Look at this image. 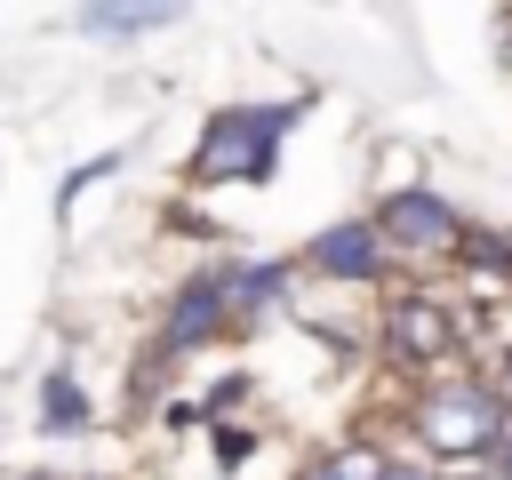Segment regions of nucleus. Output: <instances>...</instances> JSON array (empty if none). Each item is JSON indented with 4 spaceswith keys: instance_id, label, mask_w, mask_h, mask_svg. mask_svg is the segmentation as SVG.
<instances>
[{
    "instance_id": "1",
    "label": "nucleus",
    "mask_w": 512,
    "mask_h": 480,
    "mask_svg": "<svg viewBox=\"0 0 512 480\" xmlns=\"http://www.w3.org/2000/svg\"><path fill=\"white\" fill-rule=\"evenodd\" d=\"M296 112L304 104H232V112H216L208 120V136H200V152H192V176L200 184H264L272 176V160H280V136L296 128Z\"/></svg>"
},
{
    "instance_id": "2",
    "label": "nucleus",
    "mask_w": 512,
    "mask_h": 480,
    "mask_svg": "<svg viewBox=\"0 0 512 480\" xmlns=\"http://www.w3.org/2000/svg\"><path fill=\"white\" fill-rule=\"evenodd\" d=\"M504 392L496 384H472V376H456V384H432L424 400H416V440L432 448V456H496V440H504Z\"/></svg>"
},
{
    "instance_id": "3",
    "label": "nucleus",
    "mask_w": 512,
    "mask_h": 480,
    "mask_svg": "<svg viewBox=\"0 0 512 480\" xmlns=\"http://www.w3.org/2000/svg\"><path fill=\"white\" fill-rule=\"evenodd\" d=\"M376 336H384V352H392V360L424 368V360H448V352H456V312H448L440 296H392Z\"/></svg>"
},
{
    "instance_id": "4",
    "label": "nucleus",
    "mask_w": 512,
    "mask_h": 480,
    "mask_svg": "<svg viewBox=\"0 0 512 480\" xmlns=\"http://www.w3.org/2000/svg\"><path fill=\"white\" fill-rule=\"evenodd\" d=\"M376 224H384V240H392V248H416V256H432V248H456V232H464V216H456L440 192H424V184L392 192Z\"/></svg>"
},
{
    "instance_id": "5",
    "label": "nucleus",
    "mask_w": 512,
    "mask_h": 480,
    "mask_svg": "<svg viewBox=\"0 0 512 480\" xmlns=\"http://www.w3.org/2000/svg\"><path fill=\"white\" fill-rule=\"evenodd\" d=\"M240 312H232V288H224V272H200L176 304H168V328H160V344L168 352H192V344H208V336H224Z\"/></svg>"
},
{
    "instance_id": "6",
    "label": "nucleus",
    "mask_w": 512,
    "mask_h": 480,
    "mask_svg": "<svg viewBox=\"0 0 512 480\" xmlns=\"http://www.w3.org/2000/svg\"><path fill=\"white\" fill-rule=\"evenodd\" d=\"M312 264L328 272V280H376L384 272V224H328L320 240H312Z\"/></svg>"
},
{
    "instance_id": "7",
    "label": "nucleus",
    "mask_w": 512,
    "mask_h": 480,
    "mask_svg": "<svg viewBox=\"0 0 512 480\" xmlns=\"http://www.w3.org/2000/svg\"><path fill=\"white\" fill-rule=\"evenodd\" d=\"M176 16H192V0H88L72 16V32H88V40H136V32H160Z\"/></svg>"
},
{
    "instance_id": "8",
    "label": "nucleus",
    "mask_w": 512,
    "mask_h": 480,
    "mask_svg": "<svg viewBox=\"0 0 512 480\" xmlns=\"http://www.w3.org/2000/svg\"><path fill=\"white\" fill-rule=\"evenodd\" d=\"M224 288H232V312L248 320V312H264V304L280 296V264H232Z\"/></svg>"
},
{
    "instance_id": "9",
    "label": "nucleus",
    "mask_w": 512,
    "mask_h": 480,
    "mask_svg": "<svg viewBox=\"0 0 512 480\" xmlns=\"http://www.w3.org/2000/svg\"><path fill=\"white\" fill-rule=\"evenodd\" d=\"M40 424H48V432H80V424H88V400H80L72 376H48V408H40Z\"/></svg>"
},
{
    "instance_id": "10",
    "label": "nucleus",
    "mask_w": 512,
    "mask_h": 480,
    "mask_svg": "<svg viewBox=\"0 0 512 480\" xmlns=\"http://www.w3.org/2000/svg\"><path fill=\"white\" fill-rule=\"evenodd\" d=\"M456 248H464V264H480V272H496V280H512V248H504L496 232H456Z\"/></svg>"
},
{
    "instance_id": "11",
    "label": "nucleus",
    "mask_w": 512,
    "mask_h": 480,
    "mask_svg": "<svg viewBox=\"0 0 512 480\" xmlns=\"http://www.w3.org/2000/svg\"><path fill=\"white\" fill-rule=\"evenodd\" d=\"M384 472H392V464H384L376 448H344V456H328L312 480H384Z\"/></svg>"
},
{
    "instance_id": "12",
    "label": "nucleus",
    "mask_w": 512,
    "mask_h": 480,
    "mask_svg": "<svg viewBox=\"0 0 512 480\" xmlns=\"http://www.w3.org/2000/svg\"><path fill=\"white\" fill-rule=\"evenodd\" d=\"M496 472H512V424H504V440H496Z\"/></svg>"
},
{
    "instance_id": "13",
    "label": "nucleus",
    "mask_w": 512,
    "mask_h": 480,
    "mask_svg": "<svg viewBox=\"0 0 512 480\" xmlns=\"http://www.w3.org/2000/svg\"><path fill=\"white\" fill-rule=\"evenodd\" d=\"M384 480H432V472H416V464H392V472H384Z\"/></svg>"
},
{
    "instance_id": "14",
    "label": "nucleus",
    "mask_w": 512,
    "mask_h": 480,
    "mask_svg": "<svg viewBox=\"0 0 512 480\" xmlns=\"http://www.w3.org/2000/svg\"><path fill=\"white\" fill-rule=\"evenodd\" d=\"M504 392H512V360H504Z\"/></svg>"
}]
</instances>
